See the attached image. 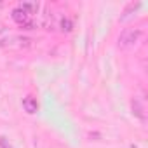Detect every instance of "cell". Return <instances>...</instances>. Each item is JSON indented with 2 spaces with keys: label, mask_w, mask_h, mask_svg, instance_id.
Returning a JSON list of instances; mask_svg holds the SVG:
<instances>
[{
  "label": "cell",
  "mask_w": 148,
  "mask_h": 148,
  "mask_svg": "<svg viewBox=\"0 0 148 148\" xmlns=\"http://www.w3.org/2000/svg\"><path fill=\"white\" fill-rule=\"evenodd\" d=\"M18 7L19 9H23L25 12H28L30 16H33L35 18V14L38 12V9H40V5H38V2H19L18 4Z\"/></svg>",
  "instance_id": "8992f818"
},
{
  "label": "cell",
  "mask_w": 148,
  "mask_h": 148,
  "mask_svg": "<svg viewBox=\"0 0 148 148\" xmlns=\"http://www.w3.org/2000/svg\"><path fill=\"white\" fill-rule=\"evenodd\" d=\"M23 108H25L26 113L33 115V113L38 112V103H37V99L33 96H26V98H23Z\"/></svg>",
  "instance_id": "5b68a950"
},
{
  "label": "cell",
  "mask_w": 148,
  "mask_h": 148,
  "mask_svg": "<svg viewBox=\"0 0 148 148\" xmlns=\"http://www.w3.org/2000/svg\"><path fill=\"white\" fill-rule=\"evenodd\" d=\"M131 106H132V113H134L139 120H143V122H145V108H143L141 101L134 98V99H132V103H131Z\"/></svg>",
  "instance_id": "ba28073f"
},
{
  "label": "cell",
  "mask_w": 148,
  "mask_h": 148,
  "mask_svg": "<svg viewBox=\"0 0 148 148\" xmlns=\"http://www.w3.org/2000/svg\"><path fill=\"white\" fill-rule=\"evenodd\" d=\"M11 16H12V19H14L23 30H33V28H37V21H35V18L30 16L28 12H25V11L19 9V7L12 9Z\"/></svg>",
  "instance_id": "7a4b0ae2"
},
{
  "label": "cell",
  "mask_w": 148,
  "mask_h": 148,
  "mask_svg": "<svg viewBox=\"0 0 148 148\" xmlns=\"http://www.w3.org/2000/svg\"><path fill=\"white\" fill-rule=\"evenodd\" d=\"M40 26L44 28V30H47V32H51V30H54L58 25H56V19H54V12H51V11H45L44 14H42V21H40Z\"/></svg>",
  "instance_id": "277c9868"
},
{
  "label": "cell",
  "mask_w": 148,
  "mask_h": 148,
  "mask_svg": "<svg viewBox=\"0 0 148 148\" xmlns=\"http://www.w3.org/2000/svg\"><path fill=\"white\" fill-rule=\"evenodd\" d=\"M143 37V32L139 28H127L119 37V47L120 49H132Z\"/></svg>",
  "instance_id": "6da1fadb"
},
{
  "label": "cell",
  "mask_w": 148,
  "mask_h": 148,
  "mask_svg": "<svg viewBox=\"0 0 148 148\" xmlns=\"http://www.w3.org/2000/svg\"><path fill=\"white\" fill-rule=\"evenodd\" d=\"M14 38L16 35H12L9 28H0V47H14Z\"/></svg>",
  "instance_id": "3957f363"
},
{
  "label": "cell",
  "mask_w": 148,
  "mask_h": 148,
  "mask_svg": "<svg viewBox=\"0 0 148 148\" xmlns=\"http://www.w3.org/2000/svg\"><path fill=\"white\" fill-rule=\"evenodd\" d=\"M141 7V4H131L124 12H122V16L119 18V21L120 23H125V21H129V19H132L134 18V14H136V11Z\"/></svg>",
  "instance_id": "52a82bcc"
},
{
  "label": "cell",
  "mask_w": 148,
  "mask_h": 148,
  "mask_svg": "<svg viewBox=\"0 0 148 148\" xmlns=\"http://www.w3.org/2000/svg\"><path fill=\"white\" fill-rule=\"evenodd\" d=\"M58 26L61 28V32H63V33H70V32L73 30V21H71L68 16H63V18L59 19Z\"/></svg>",
  "instance_id": "9c48e42d"
}]
</instances>
